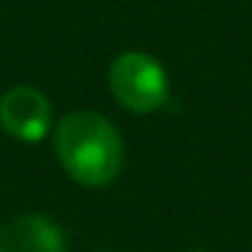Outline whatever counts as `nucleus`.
Segmentation results:
<instances>
[{"label": "nucleus", "instance_id": "1", "mask_svg": "<svg viewBox=\"0 0 252 252\" xmlns=\"http://www.w3.org/2000/svg\"><path fill=\"white\" fill-rule=\"evenodd\" d=\"M54 152L63 172L80 187H110L125 169V140L95 110H71L54 125Z\"/></svg>", "mask_w": 252, "mask_h": 252}, {"label": "nucleus", "instance_id": "3", "mask_svg": "<svg viewBox=\"0 0 252 252\" xmlns=\"http://www.w3.org/2000/svg\"><path fill=\"white\" fill-rule=\"evenodd\" d=\"M0 128L18 143H42L54 134V107L30 83H15L0 95Z\"/></svg>", "mask_w": 252, "mask_h": 252}, {"label": "nucleus", "instance_id": "4", "mask_svg": "<svg viewBox=\"0 0 252 252\" xmlns=\"http://www.w3.org/2000/svg\"><path fill=\"white\" fill-rule=\"evenodd\" d=\"M0 252H65V231L45 214H18L0 225Z\"/></svg>", "mask_w": 252, "mask_h": 252}, {"label": "nucleus", "instance_id": "2", "mask_svg": "<svg viewBox=\"0 0 252 252\" xmlns=\"http://www.w3.org/2000/svg\"><path fill=\"white\" fill-rule=\"evenodd\" d=\"M107 89L128 113L149 116L169 101V74L163 63L146 51H122L107 68Z\"/></svg>", "mask_w": 252, "mask_h": 252}, {"label": "nucleus", "instance_id": "5", "mask_svg": "<svg viewBox=\"0 0 252 252\" xmlns=\"http://www.w3.org/2000/svg\"><path fill=\"white\" fill-rule=\"evenodd\" d=\"M184 252H205V249H184Z\"/></svg>", "mask_w": 252, "mask_h": 252}]
</instances>
